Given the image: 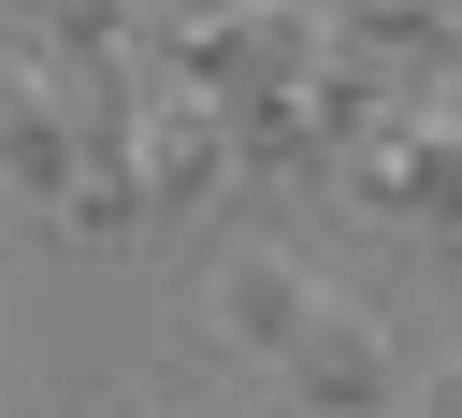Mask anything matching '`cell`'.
<instances>
[{"label":"cell","mask_w":462,"mask_h":418,"mask_svg":"<svg viewBox=\"0 0 462 418\" xmlns=\"http://www.w3.org/2000/svg\"><path fill=\"white\" fill-rule=\"evenodd\" d=\"M274 375H289L303 404H332V418H361V404H390V332H375L361 303H332V288H318V317L289 332V360H274Z\"/></svg>","instance_id":"cell-1"},{"label":"cell","mask_w":462,"mask_h":418,"mask_svg":"<svg viewBox=\"0 0 462 418\" xmlns=\"http://www.w3.org/2000/svg\"><path fill=\"white\" fill-rule=\"evenodd\" d=\"M303 317H318V288H303L274 245H231V259L202 274V332H217V346H260V360H289V332H303Z\"/></svg>","instance_id":"cell-2"},{"label":"cell","mask_w":462,"mask_h":418,"mask_svg":"<svg viewBox=\"0 0 462 418\" xmlns=\"http://www.w3.org/2000/svg\"><path fill=\"white\" fill-rule=\"evenodd\" d=\"M375 202H390V216H433V231H448V216H462V130H448V115H433V130H404V144L375 159Z\"/></svg>","instance_id":"cell-3"},{"label":"cell","mask_w":462,"mask_h":418,"mask_svg":"<svg viewBox=\"0 0 462 418\" xmlns=\"http://www.w3.org/2000/svg\"><path fill=\"white\" fill-rule=\"evenodd\" d=\"M217 144H231V130H217V101H173V115L144 130V159H159L144 187H202V173H217Z\"/></svg>","instance_id":"cell-4"},{"label":"cell","mask_w":462,"mask_h":418,"mask_svg":"<svg viewBox=\"0 0 462 418\" xmlns=\"http://www.w3.org/2000/svg\"><path fill=\"white\" fill-rule=\"evenodd\" d=\"M419 418H462V360H433V375H419Z\"/></svg>","instance_id":"cell-5"},{"label":"cell","mask_w":462,"mask_h":418,"mask_svg":"<svg viewBox=\"0 0 462 418\" xmlns=\"http://www.w3.org/2000/svg\"><path fill=\"white\" fill-rule=\"evenodd\" d=\"M29 14H58V29H101V14H116V0H29Z\"/></svg>","instance_id":"cell-6"},{"label":"cell","mask_w":462,"mask_h":418,"mask_svg":"<svg viewBox=\"0 0 462 418\" xmlns=\"http://www.w3.org/2000/svg\"><path fill=\"white\" fill-rule=\"evenodd\" d=\"M448 130H462V43H448Z\"/></svg>","instance_id":"cell-7"}]
</instances>
